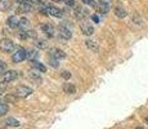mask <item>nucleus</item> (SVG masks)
I'll list each match as a JSON object with an SVG mask.
<instances>
[{
  "mask_svg": "<svg viewBox=\"0 0 148 129\" xmlns=\"http://www.w3.org/2000/svg\"><path fill=\"white\" fill-rule=\"evenodd\" d=\"M85 45H86V48L89 50H92V52H98L99 50V45H98V43L94 41V40H85Z\"/></svg>",
  "mask_w": 148,
  "mask_h": 129,
  "instance_id": "nucleus-9",
  "label": "nucleus"
},
{
  "mask_svg": "<svg viewBox=\"0 0 148 129\" xmlns=\"http://www.w3.org/2000/svg\"><path fill=\"white\" fill-rule=\"evenodd\" d=\"M50 56L53 57V58H56V59H63V58H66V53H64L63 50H61V49H52L50 50Z\"/></svg>",
  "mask_w": 148,
  "mask_h": 129,
  "instance_id": "nucleus-8",
  "label": "nucleus"
},
{
  "mask_svg": "<svg viewBox=\"0 0 148 129\" xmlns=\"http://www.w3.org/2000/svg\"><path fill=\"white\" fill-rule=\"evenodd\" d=\"M92 19H93V22H95V23H98V22H99V17L97 16V14H93V16H92Z\"/></svg>",
  "mask_w": 148,
  "mask_h": 129,
  "instance_id": "nucleus-31",
  "label": "nucleus"
},
{
  "mask_svg": "<svg viewBox=\"0 0 148 129\" xmlns=\"http://www.w3.org/2000/svg\"><path fill=\"white\" fill-rule=\"evenodd\" d=\"M31 93H32V89L26 87V85H18V87L16 88V96L22 97V98H26Z\"/></svg>",
  "mask_w": 148,
  "mask_h": 129,
  "instance_id": "nucleus-3",
  "label": "nucleus"
},
{
  "mask_svg": "<svg viewBox=\"0 0 148 129\" xmlns=\"http://www.w3.org/2000/svg\"><path fill=\"white\" fill-rule=\"evenodd\" d=\"M26 59V49L22 47L16 48L12 54V61L14 63H19V62H23Z\"/></svg>",
  "mask_w": 148,
  "mask_h": 129,
  "instance_id": "nucleus-1",
  "label": "nucleus"
},
{
  "mask_svg": "<svg viewBox=\"0 0 148 129\" xmlns=\"http://www.w3.org/2000/svg\"><path fill=\"white\" fill-rule=\"evenodd\" d=\"M17 1H18L19 4H23V3H31L30 0H17Z\"/></svg>",
  "mask_w": 148,
  "mask_h": 129,
  "instance_id": "nucleus-33",
  "label": "nucleus"
},
{
  "mask_svg": "<svg viewBox=\"0 0 148 129\" xmlns=\"http://www.w3.org/2000/svg\"><path fill=\"white\" fill-rule=\"evenodd\" d=\"M135 129H143V128H140V127H138V128H135Z\"/></svg>",
  "mask_w": 148,
  "mask_h": 129,
  "instance_id": "nucleus-36",
  "label": "nucleus"
},
{
  "mask_svg": "<svg viewBox=\"0 0 148 129\" xmlns=\"http://www.w3.org/2000/svg\"><path fill=\"white\" fill-rule=\"evenodd\" d=\"M31 66H32L34 68H36L38 71H40V72H47V67L42 63H40V62H38L36 59L35 61H31Z\"/></svg>",
  "mask_w": 148,
  "mask_h": 129,
  "instance_id": "nucleus-15",
  "label": "nucleus"
},
{
  "mask_svg": "<svg viewBox=\"0 0 148 129\" xmlns=\"http://www.w3.org/2000/svg\"><path fill=\"white\" fill-rule=\"evenodd\" d=\"M84 4H86V5H90L92 8H95L97 7V4H95V1L94 0H81Z\"/></svg>",
  "mask_w": 148,
  "mask_h": 129,
  "instance_id": "nucleus-23",
  "label": "nucleus"
},
{
  "mask_svg": "<svg viewBox=\"0 0 148 129\" xmlns=\"http://www.w3.org/2000/svg\"><path fill=\"white\" fill-rule=\"evenodd\" d=\"M56 3H62V1H64V0H54Z\"/></svg>",
  "mask_w": 148,
  "mask_h": 129,
  "instance_id": "nucleus-34",
  "label": "nucleus"
},
{
  "mask_svg": "<svg viewBox=\"0 0 148 129\" xmlns=\"http://www.w3.org/2000/svg\"><path fill=\"white\" fill-rule=\"evenodd\" d=\"M133 22H134V23H136V25H142V18L139 16H133Z\"/></svg>",
  "mask_w": 148,
  "mask_h": 129,
  "instance_id": "nucleus-25",
  "label": "nucleus"
},
{
  "mask_svg": "<svg viewBox=\"0 0 148 129\" xmlns=\"http://www.w3.org/2000/svg\"><path fill=\"white\" fill-rule=\"evenodd\" d=\"M80 28H81L82 34H84V35H86V36L93 35V32H94V27L90 25V22H81V23H80Z\"/></svg>",
  "mask_w": 148,
  "mask_h": 129,
  "instance_id": "nucleus-5",
  "label": "nucleus"
},
{
  "mask_svg": "<svg viewBox=\"0 0 148 129\" xmlns=\"http://www.w3.org/2000/svg\"><path fill=\"white\" fill-rule=\"evenodd\" d=\"M63 92L67 94H75L76 93V87L71 83H64L63 84Z\"/></svg>",
  "mask_w": 148,
  "mask_h": 129,
  "instance_id": "nucleus-12",
  "label": "nucleus"
},
{
  "mask_svg": "<svg viewBox=\"0 0 148 129\" xmlns=\"http://www.w3.org/2000/svg\"><path fill=\"white\" fill-rule=\"evenodd\" d=\"M45 41L44 40H36V47H39V48H45Z\"/></svg>",
  "mask_w": 148,
  "mask_h": 129,
  "instance_id": "nucleus-27",
  "label": "nucleus"
},
{
  "mask_svg": "<svg viewBox=\"0 0 148 129\" xmlns=\"http://www.w3.org/2000/svg\"><path fill=\"white\" fill-rule=\"evenodd\" d=\"M22 12H31L32 10V4L31 3H23V4H19Z\"/></svg>",
  "mask_w": 148,
  "mask_h": 129,
  "instance_id": "nucleus-20",
  "label": "nucleus"
},
{
  "mask_svg": "<svg viewBox=\"0 0 148 129\" xmlns=\"http://www.w3.org/2000/svg\"><path fill=\"white\" fill-rule=\"evenodd\" d=\"M113 12H115V14L119 18H125V17L127 16V12L125 10V8H122V7H116Z\"/></svg>",
  "mask_w": 148,
  "mask_h": 129,
  "instance_id": "nucleus-16",
  "label": "nucleus"
},
{
  "mask_svg": "<svg viewBox=\"0 0 148 129\" xmlns=\"http://www.w3.org/2000/svg\"><path fill=\"white\" fill-rule=\"evenodd\" d=\"M49 65H52L53 67H58V66H59L58 59H56V58H53V57H52V58L49 59Z\"/></svg>",
  "mask_w": 148,
  "mask_h": 129,
  "instance_id": "nucleus-24",
  "label": "nucleus"
},
{
  "mask_svg": "<svg viewBox=\"0 0 148 129\" xmlns=\"http://www.w3.org/2000/svg\"><path fill=\"white\" fill-rule=\"evenodd\" d=\"M7 72V65L3 59H0V75H4Z\"/></svg>",
  "mask_w": 148,
  "mask_h": 129,
  "instance_id": "nucleus-22",
  "label": "nucleus"
},
{
  "mask_svg": "<svg viewBox=\"0 0 148 129\" xmlns=\"http://www.w3.org/2000/svg\"><path fill=\"white\" fill-rule=\"evenodd\" d=\"M41 30L44 31V34L47 36H49V38H52V36L54 35V27L53 25H49V23H45L41 26Z\"/></svg>",
  "mask_w": 148,
  "mask_h": 129,
  "instance_id": "nucleus-10",
  "label": "nucleus"
},
{
  "mask_svg": "<svg viewBox=\"0 0 148 129\" xmlns=\"http://www.w3.org/2000/svg\"><path fill=\"white\" fill-rule=\"evenodd\" d=\"M9 7V3H7L5 0H0V9H5Z\"/></svg>",
  "mask_w": 148,
  "mask_h": 129,
  "instance_id": "nucleus-26",
  "label": "nucleus"
},
{
  "mask_svg": "<svg viewBox=\"0 0 148 129\" xmlns=\"http://www.w3.org/2000/svg\"><path fill=\"white\" fill-rule=\"evenodd\" d=\"M7 22H8V25H9L12 28H16V27H18V26H19V18H18V17H16V16L9 17Z\"/></svg>",
  "mask_w": 148,
  "mask_h": 129,
  "instance_id": "nucleus-14",
  "label": "nucleus"
},
{
  "mask_svg": "<svg viewBox=\"0 0 148 129\" xmlns=\"http://www.w3.org/2000/svg\"><path fill=\"white\" fill-rule=\"evenodd\" d=\"M62 77H63V79H70L71 77V72L70 71H63V72H62Z\"/></svg>",
  "mask_w": 148,
  "mask_h": 129,
  "instance_id": "nucleus-28",
  "label": "nucleus"
},
{
  "mask_svg": "<svg viewBox=\"0 0 148 129\" xmlns=\"http://www.w3.org/2000/svg\"><path fill=\"white\" fill-rule=\"evenodd\" d=\"M7 112H8V106L5 105V103H1V102H0V116L5 115Z\"/></svg>",
  "mask_w": 148,
  "mask_h": 129,
  "instance_id": "nucleus-21",
  "label": "nucleus"
},
{
  "mask_svg": "<svg viewBox=\"0 0 148 129\" xmlns=\"http://www.w3.org/2000/svg\"><path fill=\"white\" fill-rule=\"evenodd\" d=\"M31 3H36V4H42V0H30Z\"/></svg>",
  "mask_w": 148,
  "mask_h": 129,
  "instance_id": "nucleus-32",
  "label": "nucleus"
},
{
  "mask_svg": "<svg viewBox=\"0 0 148 129\" xmlns=\"http://www.w3.org/2000/svg\"><path fill=\"white\" fill-rule=\"evenodd\" d=\"M64 3H66L67 5H70V7H73V5H75V0H64Z\"/></svg>",
  "mask_w": 148,
  "mask_h": 129,
  "instance_id": "nucleus-30",
  "label": "nucleus"
},
{
  "mask_svg": "<svg viewBox=\"0 0 148 129\" xmlns=\"http://www.w3.org/2000/svg\"><path fill=\"white\" fill-rule=\"evenodd\" d=\"M5 88H7V84H5V81H1V83H0V94H1L5 90Z\"/></svg>",
  "mask_w": 148,
  "mask_h": 129,
  "instance_id": "nucleus-29",
  "label": "nucleus"
},
{
  "mask_svg": "<svg viewBox=\"0 0 148 129\" xmlns=\"http://www.w3.org/2000/svg\"><path fill=\"white\" fill-rule=\"evenodd\" d=\"M45 8H47L48 14H50V16H54V17H62V14H63V12H62V10L59 9V8L54 7V5H52V4L45 5Z\"/></svg>",
  "mask_w": 148,
  "mask_h": 129,
  "instance_id": "nucleus-6",
  "label": "nucleus"
},
{
  "mask_svg": "<svg viewBox=\"0 0 148 129\" xmlns=\"http://www.w3.org/2000/svg\"><path fill=\"white\" fill-rule=\"evenodd\" d=\"M17 77H18V71L10 70V71H7V72L3 75V80H4L5 83H10V81H13V80H16Z\"/></svg>",
  "mask_w": 148,
  "mask_h": 129,
  "instance_id": "nucleus-7",
  "label": "nucleus"
},
{
  "mask_svg": "<svg viewBox=\"0 0 148 129\" xmlns=\"http://www.w3.org/2000/svg\"><path fill=\"white\" fill-rule=\"evenodd\" d=\"M39 57V52L36 49H28L26 50V58L30 59V61H35Z\"/></svg>",
  "mask_w": 148,
  "mask_h": 129,
  "instance_id": "nucleus-13",
  "label": "nucleus"
},
{
  "mask_svg": "<svg viewBox=\"0 0 148 129\" xmlns=\"http://www.w3.org/2000/svg\"><path fill=\"white\" fill-rule=\"evenodd\" d=\"M5 125H8V127H19V121L14 117H8L5 120Z\"/></svg>",
  "mask_w": 148,
  "mask_h": 129,
  "instance_id": "nucleus-19",
  "label": "nucleus"
},
{
  "mask_svg": "<svg viewBox=\"0 0 148 129\" xmlns=\"http://www.w3.org/2000/svg\"><path fill=\"white\" fill-rule=\"evenodd\" d=\"M13 49H14V43L12 40L8 38L1 39V41H0V50L3 53H10Z\"/></svg>",
  "mask_w": 148,
  "mask_h": 129,
  "instance_id": "nucleus-2",
  "label": "nucleus"
},
{
  "mask_svg": "<svg viewBox=\"0 0 148 129\" xmlns=\"http://www.w3.org/2000/svg\"><path fill=\"white\" fill-rule=\"evenodd\" d=\"M146 123L148 124V116H146Z\"/></svg>",
  "mask_w": 148,
  "mask_h": 129,
  "instance_id": "nucleus-35",
  "label": "nucleus"
},
{
  "mask_svg": "<svg viewBox=\"0 0 148 129\" xmlns=\"http://www.w3.org/2000/svg\"><path fill=\"white\" fill-rule=\"evenodd\" d=\"M58 34H59V38H62L63 40H70L72 38V31H71V28L64 25H62L61 27H59Z\"/></svg>",
  "mask_w": 148,
  "mask_h": 129,
  "instance_id": "nucleus-4",
  "label": "nucleus"
},
{
  "mask_svg": "<svg viewBox=\"0 0 148 129\" xmlns=\"http://www.w3.org/2000/svg\"><path fill=\"white\" fill-rule=\"evenodd\" d=\"M19 28H21V31H27L28 30V21L27 18H25V17H22V18H19Z\"/></svg>",
  "mask_w": 148,
  "mask_h": 129,
  "instance_id": "nucleus-17",
  "label": "nucleus"
},
{
  "mask_svg": "<svg viewBox=\"0 0 148 129\" xmlns=\"http://www.w3.org/2000/svg\"><path fill=\"white\" fill-rule=\"evenodd\" d=\"M30 79L32 80L35 84H41L42 83V79H41V76L39 75L38 72H31L30 74Z\"/></svg>",
  "mask_w": 148,
  "mask_h": 129,
  "instance_id": "nucleus-18",
  "label": "nucleus"
},
{
  "mask_svg": "<svg viewBox=\"0 0 148 129\" xmlns=\"http://www.w3.org/2000/svg\"><path fill=\"white\" fill-rule=\"evenodd\" d=\"M110 9H111L110 1H108V0H101V4H99V12L106 14V13H108Z\"/></svg>",
  "mask_w": 148,
  "mask_h": 129,
  "instance_id": "nucleus-11",
  "label": "nucleus"
}]
</instances>
